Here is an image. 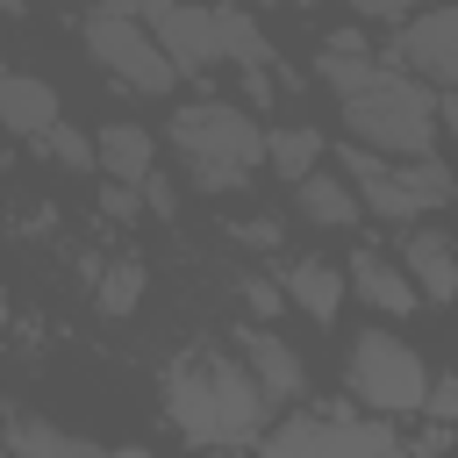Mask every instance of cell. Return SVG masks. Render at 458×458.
<instances>
[{
    "instance_id": "obj_28",
    "label": "cell",
    "mask_w": 458,
    "mask_h": 458,
    "mask_svg": "<svg viewBox=\"0 0 458 458\" xmlns=\"http://www.w3.org/2000/svg\"><path fill=\"white\" fill-rule=\"evenodd\" d=\"M444 129L458 136V93H444Z\"/></svg>"
},
{
    "instance_id": "obj_26",
    "label": "cell",
    "mask_w": 458,
    "mask_h": 458,
    "mask_svg": "<svg viewBox=\"0 0 458 458\" xmlns=\"http://www.w3.org/2000/svg\"><path fill=\"white\" fill-rule=\"evenodd\" d=\"M243 100L250 107H272L279 100V72H243Z\"/></svg>"
},
{
    "instance_id": "obj_22",
    "label": "cell",
    "mask_w": 458,
    "mask_h": 458,
    "mask_svg": "<svg viewBox=\"0 0 458 458\" xmlns=\"http://www.w3.org/2000/svg\"><path fill=\"white\" fill-rule=\"evenodd\" d=\"M100 215H107V222H136V215H150V208H143V186H114V179H100Z\"/></svg>"
},
{
    "instance_id": "obj_14",
    "label": "cell",
    "mask_w": 458,
    "mask_h": 458,
    "mask_svg": "<svg viewBox=\"0 0 458 458\" xmlns=\"http://www.w3.org/2000/svg\"><path fill=\"white\" fill-rule=\"evenodd\" d=\"M93 143H100V179H114V186H150V172H157V143H150V129H136V122H107Z\"/></svg>"
},
{
    "instance_id": "obj_23",
    "label": "cell",
    "mask_w": 458,
    "mask_h": 458,
    "mask_svg": "<svg viewBox=\"0 0 458 458\" xmlns=\"http://www.w3.org/2000/svg\"><path fill=\"white\" fill-rule=\"evenodd\" d=\"M437 429H458V372H444L437 386H429V408H422Z\"/></svg>"
},
{
    "instance_id": "obj_8",
    "label": "cell",
    "mask_w": 458,
    "mask_h": 458,
    "mask_svg": "<svg viewBox=\"0 0 458 458\" xmlns=\"http://www.w3.org/2000/svg\"><path fill=\"white\" fill-rule=\"evenodd\" d=\"M394 64H386V50H372L365 43V29H329L322 36V50H315V79L351 107V100H365L379 79H386Z\"/></svg>"
},
{
    "instance_id": "obj_10",
    "label": "cell",
    "mask_w": 458,
    "mask_h": 458,
    "mask_svg": "<svg viewBox=\"0 0 458 458\" xmlns=\"http://www.w3.org/2000/svg\"><path fill=\"white\" fill-rule=\"evenodd\" d=\"M344 172H351V186H358V200L379 215V222H422L429 208L415 200V186L401 179V165H386V157H372V150H344Z\"/></svg>"
},
{
    "instance_id": "obj_24",
    "label": "cell",
    "mask_w": 458,
    "mask_h": 458,
    "mask_svg": "<svg viewBox=\"0 0 458 458\" xmlns=\"http://www.w3.org/2000/svg\"><path fill=\"white\" fill-rule=\"evenodd\" d=\"M243 308H250V315H279V308H286V286H272V279H243Z\"/></svg>"
},
{
    "instance_id": "obj_19",
    "label": "cell",
    "mask_w": 458,
    "mask_h": 458,
    "mask_svg": "<svg viewBox=\"0 0 458 458\" xmlns=\"http://www.w3.org/2000/svg\"><path fill=\"white\" fill-rule=\"evenodd\" d=\"M265 157L279 165V179L308 186V179H315V165H322V136H315L308 122H286V129H272V136H265Z\"/></svg>"
},
{
    "instance_id": "obj_7",
    "label": "cell",
    "mask_w": 458,
    "mask_h": 458,
    "mask_svg": "<svg viewBox=\"0 0 458 458\" xmlns=\"http://www.w3.org/2000/svg\"><path fill=\"white\" fill-rule=\"evenodd\" d=\"M143 29L179 64V79L222 64V21H215V7H143Z\"/></svg>"
},
{
    "instance_id": "obj_4",
    "label": "cell",
    "mask_w": 458,
    "mask_h": 458,
    "mask_svg": "<svg viewBox=\"0 0 458 458\" xmlns=\"http://www.w3.org/2000/svg\"><path fill=\"white\" fill-rule=\"evenodd\" d=\"M79 36H86V57L107 72V79H122L129 93H172L179 86V64L157 50V36L143 29V14H129V7H100V14H86L79 21Z\"/></svg>"
},
{
    "instance_id": "obj_6",
    "label": "cell",
    "mask_w": 458,
    "mask_h": 458,
    "mask_svg": "<svg viewBox=\"0 0 458 458\" xmlns=\"http://www.w3.org/2000/svg\"><path fill=\"white\" fill-rule=\"evenodd\" d=\"M265 458H408L386 422H358L351 408L329 415H286L265 437Z\"/></svg>"
},
{
    "instance_id": "obj_11",
    "label": "cell",
    "mask_w": 458,
    "mask_h": 458,
    "mask_svg": "<svg viewBox=\"0 0 458 458\" xmlns=\"http://www.w3.org/2000/svg\"><path fill=\"white\" fill-rule=\"evenodd\" d=\"M401 272L415 279L422 301H437V308L458 301V243L444 229H408L401 236Z\"/></svg>"
},
{
    "instance_id": "obj_1",
    "label": "cell",
    "mask_w": 458,
    "mask_h": 458,
    "mask_svg": "<svg viewBox=\"0 0 458 458\" xmlns=\"http://www.w3.org/2000/svg\"><path fill=\"white\" fill-rule=\"evenodd\" d=\"M165 415L179 422V437L193 444H250L265 429V394L250 379V365L236 358H215V351H186L165 365Z\"/></svg>"
},
{
    "instance_id": "obj_5",
    "label": "cell",
    "mask_w": 458,
    "mask_h": 458,
    "mask_svg": "<svg viewBox=\"0 0 458 458\" xmlns=\"http://www.w3.org/2000/svg\"><path fill=\"white\" fill-rule=\"evenodd\" d=\"M429 365L415 358V344L386 336V329H365L351 336V401H365L372 415H415L429 408Z\"/></svg>"
},
{
    "instance_id": "obj_16",
    "label": "cell",
    "mask_w": 458,
    "mask_h": 458,
    "mask_svg": "<svg viewBox=\"0 0 458 458\" xmlns=\"http://www.w3.org/2000/svg\"><path fill=\"white\" fill-rule=\"evenodd\" d=\"M344 293H351V286H344V272H336L329 258H301V265L286 272V301H293L315 329H329V322L344 315Z\"/></svg>"
},
{
    "instance_id": "obj_20",
    "label": "cell",
    "mask_w": 458,
    "mask_h": 458,
    "mask_svg": "<svg viewBox=\"0 0 458 458\" xmlns=\"http://www.w3.org/2000/svg\"><path fill=\"white\" fill-rule=\"evenodd\" d=\"M36 150H43L50 165H64V172H100V143H93L86 129H72V122H57Z\"/></svg>"
},
{
    "instance_id": "obj_17",
    "label": "cell",
    "mask_w": 458,
    "mask_h": 458,
    "mask_svg": "<svg viewBox=\"0 0 458 458\" xmlns=\"http://www.w3.org/2000/svg\"><path fill=\"white\" fill-rule=\"evenodd\" d=\"M293 200H301V215H308L315 229H351V222L365 215L358 186H351V179H336V172H315L308 186H293Z\"/></svg>"
},
{
    "instance_id": "obj_15",
    "label": "cell",
    "mask_w": 458,
    "mask_h": 458,
    "mask_svg": "<svg viewBox=\"0 0 458 458\" xmlns=\"http://www.w3.org/2000/svg\"><path fill=\"white\" fill-rule=\"evenodd\" d=\"M351 286H358L379 315H415V308H422L415 279H408L394 258H379V250H351Z\"/></svg>"
},
{
    "instance_id": "obj_18",
    "label": "cell",
    "mask_w": 458,
    "mask_h": 458,
    "mask_svg": "<svg viewBox=\"0 0 458 458\" xmlns=\"http://www.w3.org/2000/svg\"><path fill=\"white\" fill-rule=\"evenodd\" d=\"M215 21H222V57L236 64V72H279L272 57V36L258 29V14H243V7H215Z\"/></svg>"
},
{
    "instance_id": "obj_3",
    "label": "cell",
    "mask_w": 458,
    "mask_h": 458,
    "mask_svg": "<svg viewBox=\"0 0 458 458\" xmlns=\"http://www.w3.org/2000/svg\"><path fill=\"white\" fill-rule=\"evenodd\" d=\"M437 114H444V100H437L422 79L386 72L365 100L344 107V129H351L358 150H372V157H386V165H415V157H429V143H437Z\"/></svg>"
},
{
    "instance_id": "obj_27",
    "label": "cell",
    "mask_w": 458,
    "mask_h": 458,
    "mask_svg": "<svg viewBox=\"0 0 458 458\" xmlns=\"http://www.w3.org/2000/svg\"><path fill=\"white\" fill-rule=\"evenodd\" d=\"M236 243H250V250H272V243H279V222H265V215H258V222H236Z\"/></svg>"
},
{
    "instance_id": "obj_25",
    "label": "cell",
    "mask_w": 458,
    "mask_h": 458,
    "mask_svg": "<svg viewBox=\"0 0 458 458\" xmlns=\"http://www.w3.org/2000/svg\"><path fill=\"white\" fill-rule=\"evenodd\" d=\"M143 208H150V215H179V186H172L165 172H150V186H143Z\"/></svg>"
},
{
    "instance_id": "obj_2",
    "label": "cell",
    "mask_w": 458,
    "mask_h": 458,
    "mask_svg": "<svg viewBox=\"0 0 458 458\" xmlns=\"http://www.w3.org/2000/svg\"><path fill=\"white\" fill-rule=\"evenodd\" d=\"M265 136L258 114H243L236 100H193L172 114V150L193 165V186L200 193H243L250 165L265 157Z\"/></svg>"
},
{
    "instance_id": "obj_21",
    "label": "cell",
    "mask_w": 458,
    "mask_h": 458,
    "mask_svg": "<svg viewBox=\"0 0 458 458\" xmlns=\"http://www.w3.org/2000/svg\"><path fill=\"white\" fill-rule=\"evenodd\" d=\"M100 315H136V301H143V265L136 258H122V265H107L100 272Z\"/></svg>"
},
{
    "instance_id": "obj_12",
    "label": "cell",
    "mask_w": 458,
    "mask_h": 458,
    "mask_svg": "<svg viewBox=\"0 0 458 458\" xmlns=\"http://www.w3.org/2000/svg\"><path fill=\"white\" fill-rule=\"evenodd\" d=\"M236 344H243V365H250V379H258L265 401H308V365L272 329H236Z\"/></svg>"
},
{
    "instance_id": "obj_13",
    "label": "cell",
    "mask_w": 458,
    "mask_h": 458,
    "mask_svg": "<svg viewBox=\"0 0 458 458\" xmlns=\"http://www.w3.org/2000/svg\"><path fill=\"white\" fill-rule=\"evenodd\" d=\"M0 122H7L14 136L43 143V136L64 122V107H57V86H50V79H36V72H7V79H0Z\"/></svg>"
},
{
    "instance_id": "obj_9",
    "label": "cell",
    "mask_w": 458,
    "mask_h": 458,
    "mask_svg": "<svg viewBox=\"0 0 458 458\" xmlns=\"http://www.w3.org/2000/svg\"><path fill=\"white\" fill-rule=\"evenodd\" d=\"M386 57H401V64H408V72H422L429 86L458 93V7L415 14V21L394 36V50H386Z\"/></svg>"
}]
</instances>
